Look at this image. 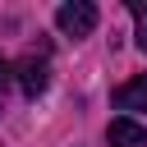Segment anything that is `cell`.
<instances>
[{
    "mask_svg": "<svg viewBox=\"0 0 147 147\" xmlns=\"http://www.w3.org/2000/svg\"><path fill=\"white\" fill-rule=\"evenodd\" d=\"M55 23H60L64 37H87V32L96 28V5H87V0H69V5L55 9Z\"/></svg>",
    "mask_w": 147,
    "mask_h": 147,
    "instance_id": "1",
    "label": "cell"
},
{
    "mask_svg": "<svg viewBox=\"0 0 147 147\" xmlns=\"http://www.w3.org/2000/svg\"><path fill=\"white\" fill-rule=\"evenodd\" d=\"M106 142H110V147H147V129H142L138 119L119 115V119L106 124Z\"/></svg>",
    "mask_w": 147,
    "mask_h": 147,
    "instance_id": "2",
    "label": "cell"
},
{
    "mask_svg": "<svg viewBox=\"0 0 147 147\" xmlns=\"http://www.w3.org/2000/svg\"><path fill=\"white\" fill-rule=\"evenodd\" d=\"M18 83H23V92H28V96H41V92H46V83H51L46 60H41V55H23V60H18Z\"/></svg>",
    "mask_w": 147,
    "mask_h": 147,
    "instance_id": "3",
    "label": "cell"
},
{
    "mask_svg": "<svg viewBox=\"0 0 147 147\" xmlns=\"http://www.w3.org/2000/svg\"><path fill=\"white\" fill-rule=\"evenodd\" d=\"M115 106L119 110H147V74H138L124 87H115Z\"/></svg>",
    "mask_w": 147,
    "mask_h": 147,
    "instance_id": "4",
    "label": "cell"
},
{
    "mask_svg": "<svg viewBox=\"0 0 147 147\" xmlns=\"http://www.w3.org/2000/svg\"><path fill=\"white\" fill-rule=\"evenodd\" d=\"M133 18H138V51H147V0H129Z\"/></svg>",
    "mask_w": 147,
    "mask_h": 147,
    "instance_id": "5",
    "label": "cell"
},
{
    "mask_svg": "<svg viewBox=\"0 0 147 147\" xmlns=\"http://www.w3.org/2000/svg\"><path fill=\"white\" fill-rule=\"evenodd\" d=\"M9 74H14V64H9V60H5V55H0V92H5V87H9Z\"/></svg>",
    "mask_w": 147,
    "mask_h": 147,
    "instance_id": "6",
    "label": "cell"
}]
</instances>
